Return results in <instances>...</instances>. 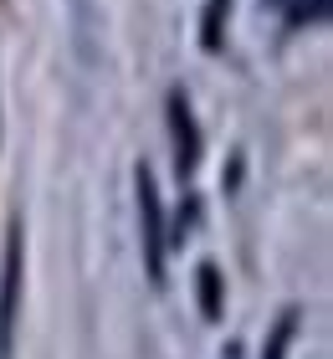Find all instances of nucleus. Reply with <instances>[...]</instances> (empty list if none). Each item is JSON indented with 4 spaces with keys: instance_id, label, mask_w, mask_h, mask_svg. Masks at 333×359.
<instances>
[{
    "instance_id": "3",
    "label": "nucleus",
    "mask_w": 333,
    "mask_h": 359,
    "mask_svg": "<svg viewBox=\"0 0 333 359\" xmlns=\"http://www.w3.org/2000/svg\"><path fill=\"white\" fill-rule=\"evenodd\" d=\"M170 128H175V165H179V175H190L200 165V128L190 118L185 93H170Z\"/></svg>"
},
{
    "instance_id": "4",
    "label": "nucleus",
    "mask_w": 333,
    "mask_h": 359,
    "mask_svg": "<svg viewBox=\"0 0 333 359\" xmlns=\"http://www.w3.org/2000/svg\"><path fill=\"white\" fill-rule=\"evenodd\" d=\"M195 298H200V318H221V272H215L210 262L195 272Z\"/></svg>"
},
{
    "instance_id": "1",
    "label": "nucleus",
    "mask_w": 333,
    "mask_h": 359,
    "mask_svg": "<svg viewBox=\"0 0 333 359\" xmlns=\"http://www.w3.org/2000/svg\"><path fill=\"white\" fill-rule=\"evenodd\" d=\"M133 185H139V226H144V262H149V277L164 283V252H170V236H164V205H159V185L149 165L133 170Z\"/></svg>"
},
{
    "instance_id": "6",
    "label": "nucleus",
    "mask_w": 333,
    "mask_h": 359,
    "mask_svg": "<svg viewBox=\"0 0 333 359\" xmlns=\"http://www.w3.org/2000/svg\"><path fill=\"white\" fill-rule=\"evenodd\" d=\"M231 11V0H210L205 6V21H200V41H205V52L221 46V15Z\"/></svg>"
},
{
    "instance_id": "2",
    "label": "nucleus",
    "mask_w": 333,
    "mask_h": 359,
    "mask_svg": "<svg viewBox=\"0 0 333 359\" xmlns=\"http://www.w3.org/2000/svg\"><path fill=\"white\" fill-rule=\"evenodd\" d=\"M15 303H21V226L6 231V257H0V359H11Z\"/></svg>"
},
{
    "instance_id": "7",
    "label": "nucleus",
    "mask_w": 333,
    "mask_h": 359,
    "mask_svg": "<svg viewBox=\"0 0 333 359\" xmlns=\"http://www.w3.org/2000/svg\"><path fill=\"white\" fill-rule=\"evenodd\" d=\"M323 11H328V0H292V15H297V21H318Z\"/></svg>"
},
{
    "instance_id": "5",
    "label": "nucleus",
    "mask_w": 333,
    "mask_h": 359,
    "mask_svg": "<svg viewBox=\"0 0 333 359\" xmlns=\"http://www.w3.org/2000/svg\"><path fill=\"white\" fill-rule=\"evenodd\" d=\"M292 339H297V313L287 308V313L277 318V329H272V339H266V349H261V359H287V349H292Z\"/></svg>"
}]
</instances>
